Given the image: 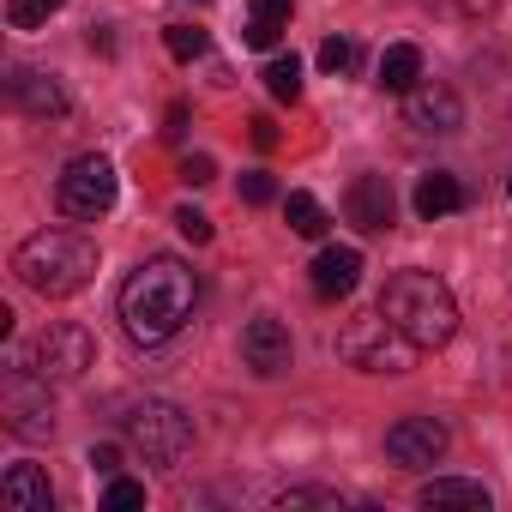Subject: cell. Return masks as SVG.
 <instances>
[{
	"instance_id": "24",
	"label": "cell",
	"mask_w": 512,
	"mask_h": 512,
	"mask_svg": "<svg viewBox=\"0 0 512 512\" xmlns=\"http://www.w3.org/2000/svg\"><path fill=\"white\" fill-rule=\"evenodd\" d=\"M163 49H169L175 61H199V55H205V31H193V25H169V31H163Z\"/></svg>"
},
{
	"instance_id": "31",
	"label": "cell",
	"mask_w": 512,
	"mask_h": 512,
	"mask_svg": "<svg viewBox=\"0 0 512 512\" xmlns=\"http://www.w3.org/2000/svg\"><path fill=\"white\" fill-rule=\"evenodd\" d=\"M247 127H253V145H260V151H272V145H278V121H272V115H253Z\"/></svg>"
},
{
	"instance_id": "30",
	"label": "cell",
	"mask_w": 512,
	"mask_h": 512,
	"mask_svg": "<svg viewBox=\"0 0 512 512\" xmlns=\"http://www.w3.org/2000/svg\"><path fill=\"white\" fill-rule=\"evenodd\" d=\"M446 13H458V19H482V13H494L500 0H440Z\"/></svg>"
},
{
	"instance_id": "7",
	"label": "cell",
	"mask_w": 512,
	"mask_h": 512,
	"mask_svg": "<svg viewBox=\"0 0 512 512\" xmlns=\"http://www.w3.org/2000/svg\"><path fill=\"white\" fill-rule=\"evenodd\" d=\"M115 193H121V181H115V163H109V157H73V163L61 169V181H55L61 211L79 217V223H97V217L115 205Z\"/></svg>"
},
{
	"instance_id": "11",
	"label": "cell",
	"mask_w": 512,
	"mask_h": 512,
	"mask_svg": "<svg viewBox=\"0 0 512 512\" xmlns=\"http://www.w3.org/2000/svg\"><path fill=\"white\" fill-rule=\"evenodd\" d=\"M404 121L416 127V133H458L464 127V103H458V91L452 85H416V91H404Z\"/></svg>"
},
{
	"instance_id": "4",
	"label": "cell",
	"mask_w": 512,
	"mask_h": 512,
	"mask_svg": "<svg viewBox=\"0 0 512 512\" xmlns=\"http://www.w3.org/2000/svg\"><path fill=\"white\" fill-rule=\"evenodd\" d=\"M338 356H344L350 368H362V374H404V368L416 362V344L386 320V308H374V314L344 320V332H338Z\"/></svg>"
},
{
	"instance_id": "19",
	"label": "cell",
	"mask_w": 512,
	"mask_h": 512,
	"mask_svg": "<svg viewBox=\"0 0 512 512\" xmlns=\"http://www.w3.org/2000/svg\"><path fill=\"white\" fill-rule=\"evenodd\" d=\"M422 506H476V512H488V488L464 482V476H434L422 488Z\"/></svg>"
},
{
	"instance_id": "10",
	"label": "cell",
	"mask_w": 512,
	"mask_h": 512,
	"mask_svg": "<svg viewBox=\"0 0 512 512\" xmlns=\"http://www.w3.org/2000/svg\"><path fill=\"white\" fill-rule=\"evenodd\" d=\"M344 217H350L362 235L392 229V217H398V193H392V181H386V175H356V181L344 187Z\"/></svg>"
},
{
	"instance_id": "2",
	"label": "cell",
	"mask_w": 512,
	"mask_h": 512,
	"mask_svg": "<svg viewBox=\"0 0 512 512\" xmlns=\"http://www.w3.org/2000/svg\"><path fill=\"white\" fill-rule=\"evenodd\" d=\"M13 272L25 290L61 302V296H79L91 278H97V241L79 235V229H37L19 241L13 253Z\"/></svg>"
},
{
	"instance_id": "34",
	"label": "cell",
	"mask_w": 512,
	"mask_h": 512,
	"mask_svg": "<svg viewBox=\"0 0 512 512\" xmlns=\"http://www.w3.org/2000/svg\"><path fill=\"white\" fill-rule=\"evenodd\" d=\"M506 193H512V187H506Z\"/></svg>"
},
{
	"instance_id": "5",
	"label": "cell",
	"mask_w": 512,
	"mask_h": 512,
	"mask_svg": "<svg viewBox=\"0 0 512 512\" xmlns=\"http://www.w3.org/2000/svg\"><path fill=\"white\" fill-rule=\"evenodd\" d=\"M127 446H133L145 464H157V470H175V464L193 452V422H187L175 404L151 398V404H139V410L127 416Z\"/></svg>"
},
{
	"instance_id": "17",
	"label": "cell",
	"mask_w": 512,
	"mask_h": 512,
	"mask_svg": "<svg viewBox=\"0 0 512 512\" xmlns=\"http://www.w3.org/2000/svg\"><path fill=\"white\" fill-rule=\"evenodd\" d=\"M290 31V0H247V49H278V37Z\"/></svg>"
},
{
	"instance_id": "26",
	"label": "cell",
	"mask_w": 512,
	"mask_h": 512,
	"mask_svg": "<svg viewBox=\"0 0 512 512\" xmlns=\"http://www.w3.org/2000/svg\"><path fill=\"white\" fill-rule=\"evenodd\" d=\"M296 506H332L338 512V494L332 488H290V494H278V512H296Z\"/></svg>"
},
{
	"instance_id": "1",
	"label": "cell",
	"mask_w": 512,
	"mask_h": 512,
	"mask_svg": "<svg viewBox=\"0 0 512 512\" xmlns=\"http://www.w3.org/2000/svg\"><path fill=\"white\" fill-rule=\"evenodd\" d=\"M199 308V278L187 260H175V253H151V260L121 284V326L133 344L157 350L169 344Z\"/></svg>"
},
{
	"instance_id": "21",
	"label": "cell",
	"mask_w": 512,
	"mask_h": 512,
	"mask_svg": "<svg viewBox=\"0 0 512 512\" xmlns=\"http://www.w3.org/2000/svg\"><path fill=\"white\" fill-rule=\"evenodd\" d=\"M266 91H272L278 103H296V97H302V61H296V55H272V61H266Z\"/></svg>"
},
{
	"instance_id": "9",
	"label": "cell",
	"mask_w": 512,
	"mask_h": 512,
	"mask_svg": "<svg viewBox=\"0 0 512 512\" xmlns=\"http://www.w3.org/2000/svg\"><path fill=\"white\" fill-rule=\"evenodd\" d=\"M440 452H446V422H434V416H404L386 428V458L398 470H428V464H440Z\"/></svg>"
},
{
	"instance_id": "27",
	"label": "cell",
	"mask_w": 512,
	"mask_h": 512,
	"mask_svg": "<svg viewBox=\"0 0 512 512\" xmlns=\"http://www.w3.org/2000/svg\"><path fill=\"white\" fill-rule=\"evenodd\" d=\"M175 229H181L193 247H205V241H211V217H205V211H193V205H181V211H175Z\"/></svg>"
},
{
	"instance_id": "28",
	"label": "cell",
	"mask_w": 512,
	"mask_h": 512,
	"mask_svg": "<svg viewBox=\"0 0 512 512\" xmlns=\"http://www.w3.org/2000/svg\"><path fill=\"white\" fill-rule=\"evenodd\" d=\"M241 199L247 205H272L278 199V181L272 175H241Z\"/></svg>"
},
{
	"instance_id": "29",
	"label": "cell",
	"mask_w": 512,
	"mask_h": 512,
	"mask_svg": "<svg viewBox=\"0 0 512 512\" xmlns=\"http://www.w3.org/2000/svg\"><path fill=\"white\" fill-rule=\"evenodd\" d=\"M181 181L187 187H205V181H217V163L211 157H181Z\"/></svg>"
},
{
	"instance_id": "25",
	"label": "cell",
	"mask_w": 512,
	"mask_h": 512,
	"mask_svg": "<svg viewBox=\"0 0 512 512\" xmlns=\"http://www.w3.org/2000/svg\"><path fill=\"white\" fill-rule=\"evenodd\" d=\"M320 67H326L332 79L350 73V67H356V43H350V37H326V43H320Z\"/></svg>"
},
{
	"instance_id": "6",
	"label": "cell",
	"mask_w": 512,
	"mask_h": 512,
	"mask_svg": "<svg viewBox=\"0 0 512 512\" xmlns=\"http://www.w3.org/2000/svg\"><path fill=\"white\" fill-rule=\"evenodd\" d=\"M31 374H43L49 386H67V380H79L91 362H97V338L85 332V326H67V320H55V326H43L31 344H25V356H19Z\"/></svg>"
},
{
	"instance_id": "8",
	"label": "cell",
	"mask_w": 512,
	"mask_h": 512,
	"mask_svg": "<svg viewBox=\"0 0 512 512\" xmlns=\"http://www.w3.org/2000/svg\"><path fill=\"white\" fill-rule=\"evenodd\" d=\"M0 416L19 440H49L55 434V398H49V380L31 374L25 362H13L7 386H0Z\"/></svg>"
},
{
	"instance_id": "15",
	"label": "cell",
	"mask_w": 512,
	"mask_h": 512,
	"mask_svg": "<svg viewBox=\"0 0 512 512\" xmlns=\"http://www.w3.org/2000/svg\"><path fill=\"white\" fill-rule=\"evenodd\" d=\"M0 500H7V512H49L55 506V488L37 464H13L7 476H0Z\"/></svg>"
},
{
	"instance_id": "32",
	"label": "cell",
	"mask_w": 512,
	"mask_h": 512,
	"mask_svg": "<svg viewBox=\"0 0 512 512\" xmlns=\"http://www.w3.org/2000/svg\"><path fill=\"white\" fill-rule=\"evenodd\" d=\"M91 470L115 476V470H121V452H115V446H91Z\"/></svg>"
},
{
	"instance_id": "3",
	"label": "cell",
	"mask_w": 512,
	"mask_h": 512,
	"mask_svg": "<svg viewBox=\"0 0 512 512\" xmlns=\"http://www.w3.org/2000/svg\"><path fill=\"white\" fill-rule=\"evenodd\" d=\"M380 308L416 350H440L458 332V302L434 272H392L380 290Z\"/></svg>"
},
{
	"instance_id": "22",
	"label": "cell",
	"mask_w": 512,
	"mask_h": 512,
	"mask_svg": "<svg viewBox=\"0 0 512 512\" xmlns=\"http://www.w3.org/2000/svg\"><path fill=\"white\" fill-rule=\"evenodd\" d=\"M61 7H67V0H7V25H13V31H37V25H49Z\"/></svg>"
},
{
	"instance_id": "33",
	"label": "cell",
	"mask_w": 512,
	"mask_h": 512,
	"mask_svg": "<svg viewBox=\"0 0 512 512\" xmlns=\"http://www.w3.org/2000/svg\"><path fill=\"white\" fill-rule=\"evenodd\" d=\"M163 133H169V139H181V133H187V103H175V109H169V127H163Z\"/></svg>"
},
{
	"instance_id": "14",
	"label": "cell",
	"mask_w": 512,
	"mask_h": 512,
	"mask_svg": "<svg viewBox=\"0 0 512 512\" xmlns=\"http://www.w3.org/2000/svg\"><path fill=\"white\" fill-rule=\"evenodd\" d=\"M356 278H362V247H338V241L320 247V260H314V296H320V302L350 296Z\"/></svg>"
},
{
	"instance_id": "16",
	"label": "cell",
	"mask_w": 512,
	"mask_h": 512,
	"mask_svg": "<svg viewBox=\"0 0 512 512\" xmlns=\"http://www.w3.org/2000/svg\"><path fill=\"white\" fill-rule=\"evenodd\" d=\"M416 217L422 223H440V217H452V211H464V187H458V175H446V169H434V175H422L416 181Z\"/></svg>"
},
{
	"instance_id": "18",
	"label": "cell",
	"mask_w": 512,
	"mask_h": 512,
	"mask_svg": "<svg viewBox=\"0 0 512 512\" xmlns=\"http://www.w3.org/2000/svg\"><path fill=\"white\" fill-rule=\"evenodd\" d=\"M380 85L386 91H416L422 85V49L416 43H392L380 55Z\"/></svg>"
},
{
	"instance_id": "23",
	"label": "cell",
	"mask_w": 512,
	"mask_h": 512,
	"mask_svg": "<svg viewBox=\"0 0 512 512\" xmlns=\"http://www.w3.org/2000/svg\"><path fill=\"white\" fill-rule=\"evenodd\" d=\"M133 506H145V482H133V476H109V488H103V512H133Z\"/></svg>"
},
{
	"instance_id": "13",
	"label": "cell",
	"mask_w": 512,
	"mask_h": 512,
	"mask_svg": "<svg viewBox=\"0 0 512 512\" xmlns=\"http://www.w3.org/2000/svg\"><path fill=\"white\" fill-rule=\"evenodd\" d=\"M7 91H13V103H19L25 115H37V121H61V115H67V91H61V79H55V73L19 67V73L7 79Z\"/></svg>"
},
{
	"instance_id": "12",
	"label": "cell",
	"mask_w": 512,
	"mask_h": 512,
	"mask_svg": "<svg viewBox=\"0 0 512 512\" xmlns=\"http://www.w3.org/2000/svg\"><path fill=\"white\" fill-rule=\"evenodd\" d=\"M241 362H247L253 374H284V368H290V326L272 320V314L247 320V332H241Z\"/></svg>"
},
{
	"instance_id": "20",
	"label": "cell",
	"mask_w": 512,
	"mask_h": 512,
	"mask_svg": "<svg viewBox=\"0 0 512 512\" xmlns=\"http://www.w3.org/2000/svg\"><path fill=\"white\" fill-rule=\"evenodd\" d=\"M284 217H290V229H296V235H308V241H320V235H326V223H332V217H326V205H320L314 193H302V187L284 199Z\"/></svg>"
}]
</instances>
